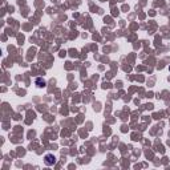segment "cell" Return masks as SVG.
Segmentation results:
<instances>
[{
  "label": "cell",
  "instance_id": "1",
  "mask_svg": "<svg viewBox=\"0 0 170 170\" xmlns=\"http://www.w3.org/2000/svg\"><path fill=\"white\" fill-rule=\"evenodd\" d=\"M55 162H56V158L53 156H51V154L45 156V165L51 166V165H55Z\"/></svg>",
  "mask_w": 170,
  "mask_h": 170
}]
</instances>
